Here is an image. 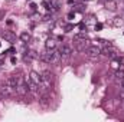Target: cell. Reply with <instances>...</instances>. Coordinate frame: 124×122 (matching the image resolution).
<instances>
[{
  "label": "cell",
  "mask_w": 124,
  "mask_h": 122,
  "mask_svg": "<svg viewBox=\"0 0 124 122\" xmlns=\"http://www.w3.org/2000/svg\"><path fill=\"white\" fill-rule=\"evenodd\" d=\"M54 86V75L49 70H45L42 73V81L39 83V89L42 93H48V91H51Z\"/></svg>",
  "instance_id": "cell-1"
},
{
  "label": "cell",
  "mask_w": 124,
  "mask_h": 122,
  "mask_svg": "<svg viewBox=\"0 0 124 122\" xmlns=\"http://www.w3.org/2000/svg\"><path fill=\"white\" fill-rule=\"evenodd\" d=\"M40 59L43 62H46V63H49V65H56V63L61 62L62 58H61L59 52H56V50H48L46 53H43L40 56Z\"/></svg>",
  "instance_id": "cell-2"
},
{
  "label": "cell",
  "mask_w": 124,
  "mask_h": 122,
  "mask_svg": "<svg viewBox=\"0 0 124 122\" xmlns=\"http://www.w3.org/2000/svg\"><path fill=\"white\" fill-rule=\"evenodd\" d=\"M74 42H75L77 50H79V52H85V50L91 46V43H90V40L87 39L85 34H77V36L74 37Z\"/></svg>",
  "instance_id": "cell-3"
},
{
  "label": "cell",
  "mask_w": 124,
  "mask_h": 122,
  "mask_svg": "<svg viewBox=\"0 0 124 122\" xmlns=\"http://www.w3.org/2000/svg\"><path fill=\"white\" fill-rule=\"evenodd\" d=\"M105 56H108V58H111V59H120L121 58V52L118 50V49H116L113 45H107V46H104V49L101 50Z\"/></svg>",
  "instance_id": "cell-4"
},
{
  "label": "cell",
  "mask_w": 124,
  "mask_h": 122,
  "mask_svg": "<svg viewBox=\"0 0 124 122\" xmlns=\"http://www.w3.org/2000/svg\"><path fill=\"white\" fill-rule=\"evenodd\" d=\"M85 53H87L91 59H97V58L101 55V49H100L98 46H90V47L85 50Z\"/></svg>",
  "instance_id": "cell-5"
},
{
  "label": "cell",
  "mask_w": 124,
  "mask_h": 122,
  "mask_svg": "<svg viewBox=\"0 0 124 122\" xmlns=\"http://www.w3.org/2000/svg\"><path fill=\"white\" fill-rule=\"evenodd\" d=\"M59 53H61V58H68L71 53H72V47H71V45L69 43H63L61 47H59V50H58Z\"/></svg>",
  "instance_id": "cell-6"
},
{
  "label": "cell",
  "mask_w": 124,
  "mask_h": 122,
  "mask_svg": "<svg viewBox=\"0 0 124 122\" xmlns=\"http://www.w3.org/2000/svg\"><path fill=\"white\" fill-rule=\"evenodd\" d=\"M13 86H10V85H4V86H1L0 88V98H9V96H12L13 95Z\"/></svg>",
  "instance_id": "cell-7"
},
{
  "label": "cell",
  "mask_w": 124,
  "mask_h": 122,
  "mask_svg": "<svg viewBox=\"0 0 124 122\" xmlns=\"http://www.w3.org/2000/svg\"><path fill=\"white\" fill-rule=\"evenodd\" d=\"M0 34H1V37H3L6 42H9V43H15V42H16V34H15L13 32L4 30V32H1Z\"/></svg>",
  "instance_id": "cell-8"
},
{
  "label": "cell",
  "mask_w": 124,
  "mask_h": 122,
  "mask_svg": "<svg viewBox=\"0 0 124 122\" xmlns=\"http://www.w3.org/2000/svg\"><path fill=\"white\" fill-rule=\"evenodd\" d=\"M15 89H16V93H17V95L25 96V95L29 92V86H28V83H20V85H17Z\"/></svg>",
  "instance_id": "cell-9"
},
{
  "label": "cell",
  "mask_w": 124,
  "mask_h": 122,
  "mask_svg": "<svg viewBox=\"0 0 124 122\" xmlns=\"http://www.w3.org/2000/svg\"><path fill=\"white\" fill-rule=\"evenodd\" d=\"M116 81L117 82H123L124 81V66L120 65L118 69H116Z\"/></svg>",
  "instance_id": "cell-10"
},
{
  "label": "cell",
  "mask_w": 124,
  "mask_h": 122,
  "mask_svg": "<svg viewBox=\"0 0 124 122\" xmlns=\"http://www.w3.org/2000/svg\"><path fill=\"white\" fill-rule=\"evenodd\" d=\"M29 79H31L32 82H35L36 85H39L40 83V81H42V76L38 73V72H35V70H32L31 73H29Z\"/></svg>",
  "instance_id": "cell-11"
},
{
  "label": "cell",
  "mask_w": 124,
  "mask_h": 122,
  "mask_svg": "<svg viewBox=\"0 0 124 122\" xmlns=\"http://www.w3.org/2000/svg\"><path fill=\"white\" fill-rule=\"evenodd\" d=\"M45 47H46V50H54V49L56 47L55 39H48V40L45 42Z\"/></svg>",
  "instance_id": "cell-12"
},
{
  "label": "cell",
  "mask_w": 124,
  "mask_h": 122,
  "mask_svg": "<svg viewBox=\"0 0 124 122\" xmlns=\"http://www.w3.org/2000/svg\"><path fill=\"white\" fill-rule=\"evenodd\" d=\"M39 103L43 105V106H48V105L51 103V98L48 96V93H42V96H40V99H39Z\"/></svg>",
  "instance_id": "cell-13"
},
{
  "label": "cell",
  "mask_w": 124,
  "mask_h": 122,
  "mask_svg": "<svg viewBox=\"0 0 124 122\" xmlns=\"http://www.w3.org/2000/svg\"><path fill=\"white\" fill-rule=\"evenodd\" d=\"M51 9L54 10V12H56V10H59V7L62 6V0H51Z\"/></svg>",
  "instance_id": "cell-14"
},
{
  "label": "cell",
  "mask_w": 124,
  "mask_h": 122,
  "mask_svg": "<svg viewBox=\"0 0 124 122\" xmlns=\"http://www.w3.org/2000/svg\"><path fill=\"white\" fill-rule=\"evenodd\" d=\"M28 86H29V91L31 92H36L38 89H39V85H36L35 82H32L31 79L28 81Z\"/></svg>",
  "instance_id": "cell-15"
},
{
  "label": "cell",
  "mask_w": 124,
  "mask_h": 122,
  "mask_svg": "<svg viewBox=\"0 0 124 122\" xmlns=\"http://www.w3.org/2000/svg\"><path fill=\"white\" fill-rule=\"evenodd\" d=\"M20 40H22V42H25V43H28V42L31 40V33H28V32L20 33Z\"/></svg>",
  "instance_id": "cell-16"
},
{
  "label": "cell",
  "mask_w": 124,
  "mask_h": 122,
  "mask_svg": "<svg viewBox=\"0 0 124 122\" xmlns=\"http://www.w3.org/2000/svg\"><path fill=\"white\" fill-rule=\"evenodd\" d=\"M105 7L110 9V10H116V9H117V4H116L113 0H107V1H105Z\"/></svg>",
  "instance_id": "cell-17"
},
{
  "label": "cell",
  "mask_w": 124,
  "mask_h": 122,
  "mask_svg": "<svg viewBox=\"0 0 124 122\" xmlns=\"http://www.w3.org/2000/svg\"><path fill=\"white\" fill-rule=\"evenodd\" d=\"M123 20H121V17H114L113 19V26H116V27H120V26H123Z\"/></svg>",
  "instance_id": "cell-18"
},
{
  "label": "cell",
  "mask_w": 124,
  "mask_h": 122,
  "mask_svg": "<svg viewBox=\"0 0 124 122\" xmlns=\"http://www.w3.org/2000/svg\"><path fill=\"white\" fill-rule=\"evenodd\" d=\"M79 30L81 32H87V23H79Z\"/></svg>",
  "instance_id": "cell-19"
},
{
  "label": "cell",
  "mask_w": 124,
  "mask_h": 122,
  "mask_svg": "<svg viewBox=\"0 0 124 122\" xmlns=\"http://www.w3.org/2000/svg\"><path fill=\"white\" fill-rule=\"evenodd\" d=\"M94 29H95L97 32L101 30V29H102V23H95V25H94Z\"/></svg>",
  "instance_id": "cell-20"
},
{
  "label": "cell",
  "mask_w": 124,
  "mask_h": 122,
  "mask_svg": "<svg viewBox=\"0 0 124 122\" xmlns=\"http://www.w3.org/2000/svg\"><path fill=\"white\" fill-rule=\"evenodd\" d=\"M75 10H77V12H84V6H82V4H77V6H75Z\"/></svg>",
  "instance_id": "cell-21"
},
{
  "label": "cell",
  "mask_w": 124,
  "mask_h": 122,
  "mask_svg": "<svg viewBox=\"0 0 124 122\" xmlns=\"http://www.w3.org/2000/svg\"><path fill=\"white\" fill-rule=\"evenodd\" d=\"M63 29H65V32H71L72 29H74V25H66Z\"/></svg>",
  "instance_id": "cell-22"
},
{
  "label": "cell",
  "mask_w": 124,
  "mask_h": 122,
  "mask_svg": "<svg viewBox=\"0 0 124 122\" xmlns=\"http://www.w3.org/2000/svg\"><path fill=\"white\" fill-rule=\"evenodd\" d=\"M74 16H75V12H71V13H68V19L71 20V19H74Z\"/></svg>",
  "instance_id": "cell-23"
},
{
  "label": "cell",
  "mask_w": 124,
  "mask_h": 122,
  "mask_svg": "<svg viewBox=\"0 0 124 122\" xmlns=\"http://www.w3.org/2000/svg\"><path fill=\"white\" fill-rule=\"evenodd\" d=\"M36 7H38V6H36L35 3H32V4H31V9H32V10H36Z\"/></svg>",
  "instance_id": "cell-24"
},
{
  "label": "cell",
  "mask_w": 124,
  "mask_h": 122,
  "mask_svg": "<svg viewBox=\"0 0 124 122\" xmlns=\"http://www.w3.org/2000/svg\"><path fill=\"white\" fill-rule=\"evenodd\" d=\"M10 62H12V63H13V65H15V63H16V58H15V56H13V58H12V59H10Z\"/></svg>",
  "instance_id": "cell-25"
},
{
  "label": "cell",
  "mask_w": 124,
  "mask_h": 122,
  "mask_svg": "<svg viewBox=\"0 0 124 122\" xmlns=\"http://www.w3.org/2000/svg\"><path fill=\"white\" fill-rule=\"evenodd\" d=\"M72 3L75 4V0H68V4H72Z\"/></svg>",
  "instance_id": "cell-26"
},
{
  "label": "cell",
  "mask_w": 124,
  "mask_h": 122,
  "mask_svg": "<svg viewBox=\"0 0 124 122\" xmlns=\"http://www.w3.org/2000/svg\"><path fill=\"white\" fill-rule=\"evenodd\" d=\"M85 1H90V0H85Z\"/></svg>",
  "instance_id": "cell-27"
},
{
  "label": "cell",
  "mask_w": 124,
  "mask_h": 122,
  "mask_svg": "<svg viewBox=\"0 0 124 122\" xmlns=\"http://www.w3.org/2000/svg\"><path fill=\"white\" fill-rule=\"evenodd\" d=\"M0 46H1V45H0Z\"/></svg>",
  "instance_id": "cell-28"
},
{
  "label": "cell",
  "mask_w": 124,
  "mask_h": 122,
  "mask_svg": "<svg viewBox=\"0 0 124 122\" xmlns=\"http://www.w3.org/2000/svg\"><path fill=\"white\" fill-rule=\"evenodd\" d=\"M105 1H107V0H105Z\"/></svg>",
  "instance_id": "cell-29"
}]
</instances>
